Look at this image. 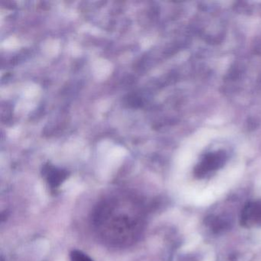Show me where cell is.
I'll list each match as a JSON object with an SVG mask.
<instances>
[{
	"instance_id": "cell-1",
	"label": "cell",
	"mask_w": 261,
	"mask_h": 261,
	"mask_svg": "<svg viewBox=\"0 0 261 261\" xmlns=\"http://www.w3.org/2000/svg\"><path fill=\"white\" fill-rule=\"evenodd\" d=\"M241 220L247 227L261 226V201L249 203L243 210Z\"/></svg>"
},
{
	"instance_id": "cell-2",
	"label": "cell",
	"mask_w": 261,
	"mask_h": 261,
	"mask_svg": "<svg viewBox=\"0 0 261 261\" xmlns=\"http://www.w3.org/2000/svg\"><path fill=\"white\" fill-rule=\"evenodd\" d=\"M45 173L49 184L53 188L59 186L67 178V172L50 166L46 168Z\"/></svg>"
},
{
	"instance_id": "cell-3",
	"label": "cell",
	"mask_w": 261,
	"mask_h": 261,
	"mask_svg": "<svg viewBox=\"0 0 261 261\" xmlns=\"http://www.w3.org/2000/svg\"><path fill=\"white\" fill-rule=\"evenodd\" d=\"M70 261H93L88 255L80 250H74L70 253Z\"/></svg>"
}]
</instances>
